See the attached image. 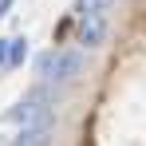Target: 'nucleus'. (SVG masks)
<instances>
[{
	"label": "nucleus",
	"instance_id": "obj_1",
	"mask_svg": "<svg viewBox=\"0 0 146 146\" xmlns=\"http://www.w3.org/2000/svg\"><path fill=\"white\" fill-rule=\"evenodd\" d=\"M8 122H16L20 130H32V126H55V111L36 103V99H20L16 107H8Z\"/></svg>",
	"mask_w": 146,
	"mask_h": 146
},
{
	"label": "nucleus",
	"instance_id": "obj_2",
	"mask_svg": "<svg viewBox=\"0 0 146 146\" xmlns=\"http://www.w3.org/2000/svg\"><path fill=\"white\" fill-rule=\"evenodd\" d=\"M83 67H87L83 51H75V48L59 51V59H55V79H51V83H75V79L83 75Z\"/></svg>",
	"mask_w": 146,
	"mask_h": 146
},
{
	"label": "nucleus",
	"instance_id": "obj_3",
	"mask_svg": "<svg viewBox=\"0 0 146 146\" xmlns=\"http://www.w3.org/2000/svg\"><path fill=\"white\" fill-rule=\"evenodd\" d=\"M103 36H107V16H79V24H75V40H79L83 48H99Z\"/></svg>",
	"mask_w": 146,
	"mask_h": 146
},
{
	"label": "nucleus",
	"instance_id": "obj_4",
	"mask_svg": "<svg viewBox=\"0 0 146 146\" xmlns=\"http://www.w3.org/2000/svg\"><path fill=\"white\" fill-rule=\"evenodd\" d=\"M55 142V126H32V130H16L12 146H51Z\"/></svg>",
	"mask_w": 146,
	"mask_h": 146
},
{
	"label": "nucleus",
	"instance_id": "obj_5",
	"mask_svg": "<svg viewBox=\"0 0 146 146\" xmlns=\"http://www.w3.org/2000/svg\"><path fill=\"white\" fill-rule=\"evenodd\" d=\"M55 59H59V48H48L40 59H36V71H40V79H44V83H51V79H55Z\"/></svg>",
	"mask_w": 146,
	"mask_h": 146
},
{
	"label": "nucleus",
	"instance_id": "obj_6",
	"mask_svg": "<svg viewBox=\"0 0 146 146\" xmlns=\"http://www.w3.org/2000/svg\"><path fill=\"white\" fill-rule=\"evenodd\" d=\"M24 59H28V36H16L8 44V67H24Z\"/></svg>",
	"mask_w": 146,
	"mask_h": 146
},
{
	"label": "nucleus",
	"instance_id": "obj_7",
	"mask_svg": "<svg viewBox=\"0 0 146 146\" xmlns=\"http://www.w3.org/2000/svg\"><path fill=\"white\" fill-rule=\"evenodd\" d=\"M8 44H12V40H4V36H0V67L8 63Z\"/></svg>",
	"mask_w": 146,
	"mask_h": 146
},
{
	"label": "nucleus",
	"instance_id": "obj_8",
	"mask_svg": "<svg viewBox=\"0 0 146 146\" xmlns=\"http://www.w3.org/2000/svg\"><path fill=\"white\" fill-rule=\"evenodd\" d=\"M12 4H16V0H0V20L8 16V8H12Z\"/></svg>",
	"mask_w": 146,
	"mask_h": 146
}]
</instances>
